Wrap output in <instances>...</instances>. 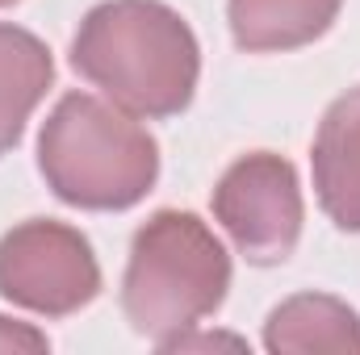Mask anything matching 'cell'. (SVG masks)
<instances>
[{
    "label": "cell",
    "mask_w": 360,
    "mask_h": 355,
    "mask_svg": "<svg viewBox=\"0 0 360 355\" xmlns=\"http://www.w3.org/2000/svg\"><path fill=\"white\" fill-rule=\"evenodd\" d=\"M72 63L117 105L147 117L184 109L197 84V42L176 13L155 0L92 8L76 34Z\"/></svg>",
    "instance_id": "1"
},
{
    "label": "cell",
    "mask_w": 360,
    "mask_h": 355,
    "mask_svg": "<svg viewBox=\"0 0 360 355\" xmlns=\"http://www.w3.org/2000/svg\"><path fill=\"white\" fill-rule=\"evenodd\" d=\"M38 151L51 188L84 209H126L160 172L151 134L96 96H63Z\"/></svg>",
    "instance_id": "2"
},
{
    "label": "cell",
    "mask_w": 360,
    "mask_h": 355,
    "mask_svg": "<svg viewBox=\"0 0 360 355\" xmlns=\"http://www.w3.org/2000/svg\"><path fill=\"white\" fill-rule=\"evenodd\" d=\"M314 184L335 226L360 230V88L340 96L314 142Z\"/></svg>",
    "instance_id": "6"
},
{
    "label": "cell",
    "mask_w": 360,
    "mask_h": 355,
    "mask_svg": "<svg viewBox=\"0 0 360 355\" xmlns=\"http://www.w3.org/2000/svg\"><path fill=\"white\" fill-rule=\"evenodd\" d=\"M214 213L252 264H281L302 230L297 176L276 155L239 159L214 192Z\"/></svg>",
    "instance_id": "5"
},
{
    "label": "cell",
    "mask_w": 360,
    "mask_h": 355,
    "mask_svg": "<svg viewBox=\"0 0 360 355\" xmlns=\"http://www.w3.org/2000/svg\"><path fill=\"white\" fill-rule=\"evenodd\" d=\"M0 351H46V339L21 322L0 318Z\"/></svg>",
    "instance_id": "10"
},
{
    "label": "cell",
    "mask_w": 360,
    "mask_h": 355,
    "mask_svg": "<svg viewBox=\"0 0 360 355\" xmlns=\"http://www.w3.org/2000/svg\"><path fill=\"white\" fill-rule=\"evenodd\" d=\"M101 288L89 243L59 222H25L0 243V293L38 314H72Z\"/></svg>",
    "instance_id": "4"
},
{
    "label": "cell",
    "mask_w": 360,
    "mask_h": 355,
    "mask_svg": "<svg viewBox=\"0 0 360 355\" xmlns=\"http://www.w3.org/2000/svg\"><path fill=\"white\" fill-rule=\"evenodd\" d=\"M231 280L226 251L193 213H155L130 251L122 305L139 335L172 343L218 309Z\"/></svg>",
    "instance_id": "3"
},
{
    "label": "cell",
    "mask_w": 360,
    "mask_h": 355,
    "mask_svg": "<svg viewBox=\"0 0 360 355\" xmlns=\"http://www.w3.org/2000/svg\"><path fill=\"white\" fill-rule=\"evenodd\" d=\"M340 13V0H231V29L243 51H289L314 42Z\"/></svg>",
    "instance_id": "7"
},
{
    "label": "cell",
    "mask_w": 360,
    "mask_h": 355,
    "mask_svg": "<svg viewBox=\"0 0 360 355\" xmlns=\"http://www.w3.org/2000/svg\"><path fill=\"white\" fill-rule=\"evenodd\" d=\"M0 4H13V0H0Z\"/></svg>",
    "instance_id": "11"
},
{
    "label": "cell",
    "mask_w": 360,
    "mask_h": 355,
    "mask_svg": "<svg viewBox=\"0 0 360 355\" xmlns=\"http://www.w3.org/2000/svg\"><path fill=\"white\" fill-rule=\"evenodd\" d=\"M272 351H360L356 314L331 297H293L269 318Z\"/></svg>",
    "instance_id": "9"
},
{
    "label": "cell",
    "mask_w": 360,
    "mask_h": 355,
    "mask_svg": "<svg viewBox=\"0 0 360 355\" xmlns=\"http://www.w3.org/2000/svg\"><path fill=\"white\" fill-rule=\"evenodd\" d=\"M51 84L46 46L13 25H0V155L21 138L30 109L42 100Z\"/></svg>",
    "instance_id": "8"
}]
</instances>
